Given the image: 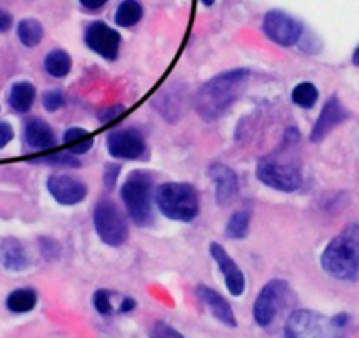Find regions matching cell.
Masks as SVG:
<instances>
[{"label": "cell", "mask_w": 359, "mask_h": 338, "mask_svg": "<svg viewBox=\"0 0 359 338\" xmlns=\"http://www.w3.org/2000/svg\"><path fill=\"white\" fill-rule=\"evenodd\" d=\"M106 147L111 157L122 158V161H136L143 157L147 151V140L137 129L126 127V129H116L109 133Z\"/></svg>", "instance_id": "cell-11"}, {"label": "cell", "mask_w": 359, "mask_h": 338, "mask_svg": "<svg viewBox=\"0 0 359 338\" xmlns=\"http://www.w3.org/2000/svg\"><path fill=\"white\" fill-rule=\"evenodd\" d=\"M39 162L62 165V168H78V165H81V161L74 154H71V151H57V154L44 155V157L39 158Z\"/></svg>", "instance_id": "cell-27"}, {"label": "cell", "mask_w": 359, "mask_h": 338, "mask_svg": "<svg viewBox=\"0 0 359 338\" xmlns=\"http://www.w3.org/2000/svg\"><path fill=\"white\" fill-rule=\"evenodd\" d=\"M262 30L271 43L284 48L296 46L303 36V27L299 25L298 20L278 9L266 13L262 20Z\"/></svg>", "instance_id": "cell-9"}, {"label": "cell", "mask_w": 359, "mask_h": 338, "mask_svg": "<svg viewBox=\"0 0 359 338\" xmlns=\"http://www.w3.org/2000/svg\"><path fill=\"white\" fill-rule=\"evenodd\" d=\"M2 263H4L9 270H23V268L29 264L27 252L20 241L9 238V240H6L4 243H2Z\"/></svg>", "instance_id": "cell-21"}, {"label": "cell", "mask_w": 359, "mask_h": 338, "mask_svg": "<svg viewBox=\"0 0 359 338\" xmlns=\"http://www.w3.org/2000/svg\"><path fill=\"white\" fill-rule=\"evenodd\" d=\"M41 247H43L44 256L46 257H57L60 247L57 245V241L50 240V238H41Z\"/></svg>", "instance_id": "cell-33"}, {"label": "cell", "mask_w": 359, "mask_h": 338, "mask_svg": "<svg viewBox=\"0 0 359 338\" xmlns=\"http://www.w3.org/2000/svg\"><path fill=\"white\" fill-rule=\"evenodd\" d=\"M213 2H215V0H203V4L205 6H212Z\"/></svg>", "instance_id": "cell-39"}, {"label": "cell", "mask_w": 359, "mask_h": 338, "mask_svg": "<svg viewBox=\"0 0 359 338\" xmlns=\"http://www.w3.org/2000/svg\"><path fill=\"white\" fill-rule=\"evenodd\" d=\"M72 60L71 55L64 50H51L44 57V71L53 78H65L71 72Z\"/></svg>", "instance_id": "cell-22"}, {"label": "cell", "mask_w": 359, "mask_h": 338, "mask_svg": "<svg viewBox=\"0 0 359 338\" xmlns=\"http://www.w3.org/2000/svg\"><path fill=\"white\" fill-rule=\"evenodd\" d=\"M134 306H136V302H134L133 298H126V299H123L122 305H120L118 312L120 313H127V312H130V310H134Z\"/></svg>", "instance_id": "cell-37"}, {"label": "cell", "mask_w": 359, "mask_h": 338, "mask_svg": "<svg viewBox=\"0 0 359 338\" xmlns=\"http://www.w3.org/2000/svg\"><path fill=\"white\" fill-rule=\"evenodd\" d=\"M196 292H198L199 299L208 306L210 312L215 316V319H219L220 323L226 324V326L229 327L236 326V317H234L233 309H231V305L227 303V299L222 298L215 289L206 288V285H198Z\"/></svg>", "instance_id": "cell-16"}, {"label": "cell", "mask_w": 359, "mask_h": 338, "mask_svg": "<svg viewBox=\"0 0 359 338\" xmlns=\"http://www.w3.org/2000/svg\"><path fill=\"white\" fill-rule=\"evenodd\" d=\"M8 309L15 313H25L37 305V292L34 289H16L8 296Z\"/></svg>", "instance_id": "cell-23"}, {"label": "cell", "mask_w": 359, "mask_h": 338, "mask_svg": "<svg viewBox=\"0 0 359 338\" xmlns=\"http://www.w3.org/2000/svg\"><path fill=\"white\" fill-rule=\"evenodd\" d=\"M46 187L51 198L64 206L79 205L81 201H85L86 194H88V189L81 180L64 173L51 175L46 182Z\"/></svg>", "instance_id": "cell-12"}, {"label": "cell", "mask_w": 359, "mask_h": 338, "mask_svg": "<svg viewBox=\"0 0 359 338\" xmlns=\"http://www.w3.org/2000/svg\"><path fill=\"white\" fill-rule=\"evenodd\" d=\"M324 271L344 282H355L359 277V222L344 227L324 248L320 256Z\"/></svg>", "instance_id": "cell-3"}, {"label": "cell", "mask_w": 359, "mask_h": 338, "mask_svg": "<svg viewBox=\"0 0 359 338\" xmlns=\"http://www.w3.org/2000/svg\"><path fill=\"white\" fill-rule=\"evenodd\" d=\"M62 141H64V144L67 147V151H71V154L74 155L86 154V151L92 148V144H94L92 134H90L88 130L81 129V127H71V129L65 130V133L62 134Z\"/></svg>", "instance_id": "cell-19"}, {"label": "cell", "mask_w": 359, "mask_h": 338, "mask_svg": "<svg viewBox=\"0 0 359 338\" xmlns=\"http://www.w3.org/2000/svg\"><path fill=\"white\" fill-rule=\"evenodd\" d=\"M120 196L130 220L144 227L154 220V178L144 171H133L123 182Z\"/></svg>", "instance_id": "cell-5"}, {"label": "cell", "mask_w": 359, "mask_h": 338, "mask_svg": "<svg viewBox=\"0 0 359 338\" xmlns=\"http://www.w3.org/2000/svg\"><path fill=\"white\" fill-rule=\"evenodd\" d=\"M13 25V16L8 11L0 9V32H8Z\"/></svg>", "instance_id": "cell-36"}, {"label": "cell", "mask_w": 359, "mask_h": 338, "mask_svg": "<svg viewBox=\"0 0 359 338\" xmlns=\"http://www.w3.org/2000/svg\"><path fill=\"white\" fill-rule=\"evenodd\" d=\"M85 44L88 50L97 53L104 60H116L122 46V37L118 30L111 29L104 22L90 23L85 30Z\"/></svg>", "instance_id": "cell-10"}, {"label": "cell", "mask_w": 359, "mask_h": 338, "mask_svg": "<svg viewBox=\"0 0 359 338\" xmlns=\"http://www.w3.org/2000/svg\"><path fill=\"white\" fill-rule=\"evenodd\" d=\"M44 29L41 22L34 18H25L18 23V39L23 46L34 48L43 41Z\"/></svg>", "instance_id": "cell-24"}, {"label": "cell", "mask_w": 359, "mask_h": 338, "mask_svg": "<svg viewBox=\"0 0 359 338\" xmlns=\"http://www.w3.org/2000/svg\"><path fill=\"white\" fill-rule=\"evenodd\" d=\"M341 327L333 319L313 312V310H296L285 323V338H344Z\"/></svg>", "instance_id": "cell-7"}, {"label": "cell", "mask_w": 359, "mask_h": 338, "mask_svg": "<svg viewBox=\"0 0 359 338\" xmlns=\"http://www.w3.org/2000/svg\"><path fill=\"white\" fill-rule=\"evenodd\" d=\"M352 62H354L355 65H358L359 67V46L355 48V51H354V55H352Z\"/></svg>", "instance_id": "cell-38"}, {"label": "cell", "mask_w": 359, "mask_h": 338, "mask_svg": "<svg viewBox=\"0 0 359 338\" xmlns=\"http://www.w3.org/2000/svg\"><path fill=\"white\" fill-rule=\"evenodd\" d=\"M348 115H351V113L344 108V104L338 101V97L327 99L323 111H320L319 119H317V122L313 123L312 133H310V141H313V143H320V141H323L324 137L334 129V127L344 123L345 120L348 119Z\"/></svg>", "instance_id": "cell-14"}, {"label": "cell", "mask_w": 359, "mask_h": 338, "mask_svg": "<svg viewBox=\"0 0 359 338\" xmlns=\"http://www.w3.org/2000/svg\"><path fill=\"white\" fill-rule=\"evenodd\" d=\"M13 136H15L13 127L6 122H0V148L8 147L13 141Z\"/></svg>", "instance_id": "cell-34"}, {"label": "cell", "mask_w": 359, "mask_h": 338, "mask_svg": "<svg viewBox=\"0 0 359 338\" xmlns=\"http://www.w3.org/2000/svg\"><path fill=\"white\" fill-rule=\"evenodd\" d=\"M299 140V130L296 127H289L280 144L257 162L255 177L262 185L280 192H294L302 187Z\"/></svg>", "instance_id": "cell-1"}, {"label": "cell", "mask_w": 359, "mask_h": 338, "mask_svg": "<svg viewBox=\"0 0 359 338\" xmlns=\"http://www.w3.org/2000/svg\"><path fill=\"white\" fill-rule=\"evenodd\" d=\"M23 136H25L27 144L34 150H51L57 144L53 129L50 127V123L41 119H30L25 123Z\"/></svg>", "instance_id": "cell-17"}, {"label": "cell", "mask_w": 359, "mask_h": 338, "mask_svg": "<svg viewBox=\"0 0 359 338\" xmlns=\"http://www.w3.org/2000/svg\"><path fill=\"white\" fill-rule=\"evenodd\" d=\"M250 76V69L240 67L229 69L208 79L194 97L198 115L206 122L220 119L238 101Z\"/></svg>", "instance_id": "cell-2"}, {"label": "cell", "mask_w": 359, "mask_h": 338, "mask_svg": "<svg viewBox=\"0 0 359 338\" xmlns=\"http://www.w3.org/2000/svg\"><path fill=\"white\" fill-rule=\"evenodd\" d=\"M291 289L285 280H269L254 303V319L259 326H269L282 309L287 305Z\"/></svg>", "instance_id": "cell-8"}, {"label": "cell", "mask_w": 359, "mask_h": 338, "mask_svg": "<svg viewBox=\"0 0 359 338\" xmlns=\"http://www.w3.org/2000/svg\"><path fill=\"white\" fill-rule=\"evenodd\" d=\"M36 101V87L29 81L15 83L9 92V104L16 113H27Z\"/></svg>", "instance_id": "cell-18"}, {"label": "cell", "mask_w": 359, "mask_h": 338, "mask_svg": "<svg viewBox=\"0 0 359 338\" xmlns=\"http://www.w3.org/2000/svg\"><path fill=\"white\" fill-rule=\"evenodd\" d=\"M94 227L102 243L120 247L129 238V226L122 210L109 198L99 199L94 206Z\"/></svg>", "instance_id": "cell-6"}, {"label": "cell", "mask_w": 359, "mask_h": 338, "mask_svg": "<svg viewBox=\"0 0 359 338\" xmlns=\"http://www.w3.org/2000/svg\"><path fill=\"white\" fill-rule=\"evenodd\" d=\"M78 2L83 6V8L88 9V11H97V9H101L102 6L108 4V0H78Z\"/></svg>", "instance_id": "cell-35"}, {"label": "cell", "mask_w": 359, "mask_h": 338, "mask_svg": "<svg viewBox=\"0 0 359 338\" xmlns=\"http://www.w3.org/2000/svg\"><path fill=\"white\" fill-rule=\"evenodd\" d=\"M94 306L99 313H102V316H109V313L113 312L111 295H109V291H106V289H99V291H95Z\"/></svg>", "instance_id": "cell-28"}, {"label": "cell", "mask_w": 359, "mask_h": 338, "mask_svg": "<svg viewBox=\"0 0 359 338\" xmlns=\"http://www.w3.org/2000/svg\"><path fill=\"white\" fill-rule=\"evenodd\" d=\"M65 99H64V94H62L60 90H48L46 94L43 95V106L46 111L50 113H55L58 111V109L64 106Z\"/></svg>", "instance_id": "cell-29"}, {"label": "cell", "mask_w": 359, "mask_h": 338, "mask_svg": "<svg viewBox=\"0 0 359 338\" xmlns=\"http://www.w3.org/2000/svg\"><path fill=\"white\" fill-rule=\"evenodd\" d=\"M158 212L176 222H191L199 215V194L187 182H168L155 192Z\"/></svg>", "instance_id": "cell-4"}, {"label": "cell", "mask_w": 359, "mask_h": 338, "mask_svg": "<svg viewBox=\"0 0 359 338\" xmlns=\"http://www.w3.org/2000/svg\"><path fill=\"white\" fill-rule=\"evenodd\" d=\"M248 227H250V213L247 210H241L231 215L226 226V236L233 238V240H243L248 234Z\"/></svg>", "instance_id": "cell-26"}, {"label": "cell", "mask_w": 359, "mask_h": 338, "mask_svg": "<svg viewBox=\"0 0 359 338\" xmlns=\"http://www.w3.org/2000/svg\"><path fill=\"white\" fill-rule=\"evenodd\" d=\"M208 177L215 184V198L219 205H229L238 194V175L234 173V169L226 164L215 162L208 168Z\"/></svg>", "instance_id": "cell-15"}, {"label": "cell", "mask_w": 359, "mask_h": 338, "mask_svg": "<svg viewBox=\"0 0 359 338\" xmlns=\"http://www.w3.org/2000/svg\"><path fill=\"white\" fill-rule=\"evenodd\" d=\"M143 15V6L137 0H123L116 8L115 23L120 29H130V27L137 25L141 22Z\"/></svg>", "instance_id": "cell-20"}, {"label": "cell", "mask_w": 359, "mask_h": 338, "mask_svg": "<svg viewBox=\"0 0 359 338\" xmlns=\"http://www.w3.org/2000/svg\"><path fill=\"white\" fill-rule=\"evenodd\" d=\"M151 338H185L184 334L176 331L175 327L165 323H155L150 330Z\"/></svg>", "instance_id": "cell-30"}, {"label": "cell", "mask_w": 359, "mask_h": 338, "mask_svg": "<svg viewBox=\"0 0 359 338\" xmlns=\"http://www.w3.org/2000/svg\"><path fill=\"white\" fill-rule=\"evenodd\" d=\"M123 113H126V108H123L122 104L109 106V108L102 109V111L99 113V120H101L102 123H111V122H115L116 119H120Z\"/></svg>", "instance_id": "cell-31"}, {"label": "cell", "mask_w": 359, "mask_h": 338, "mask_svg": "<svg viewBox=\"0 0 359 338\" xmlns=\"http://www.w3.org/2000/svg\"><path fill=\"white\" fill-rule=\"evenodd\" d=\"M120 164H108L104 169V185L108 189H113L116 185V180L120 177Z\"/></svg>", "instance_id": "cell-32"}, {"label": "cell", "mask_w": 359, "mask_h": 338, "mask_svg": "<svg viewBox=\"0 0 359 338\" xmlns=\"http://www.w3.org/2000/svg\"><path fill=\"white\" fill-rule=\"evenodd\" d=\"M291 101L299 108L312 109L319 101V90L312 81H302L292 88Z\"/></svg>", "instance_id": "cell-25"}, {"label": "cell", "mask_w": 359, "mask_h": 338, "mask_svg": "<svg viewBox=\"0 0 359 338\" xmlns=\"http://www.w3.org/2000/svg\"><path fill=\"white\" fill-rule=\"evenodd\" d=\"M210 254H212L213 261L219 264L220 273H222L224 278H226L227 291H229L233 296H236V298L243 295L245 275L243 271L240 270V266L234 263L233 257L227 254L226 248H224L220 243H217V241H213V243L210 245Z\"/></svg>", "instance_id": "cell-13"}]
</instances>
